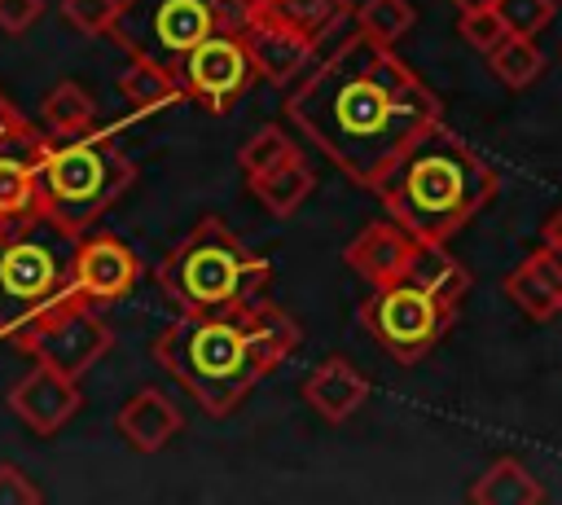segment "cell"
Wrapping results in <instances>:
<instances>
[{"label": "cell", "mask_w": 562, "mask_h": 505, "mask_svg": "<svg viewBox=\"0 0 562 505\" xmlns=\"http://www.w3.org/2000/svg\"><path fill=\"white\" fill-rule=\"evenodd\" d=\"M285 110L334 167L364 189H373L422 132L443 123L430 83L395 53V44H378L364 31L342 40L338 53L290 92Z\"/></svg>", "instance_id": "6da1fadb"}, {"label": "cell", "mask_w": 562, "mask_h": 505, "mask_svg": "<svg viewBox=\"0 0 562 505\" xmlns=\"http://www.w3.org/2000/svg\"><path fill=\"white\" fill-rule=\"evenodd\" d=\"M299 343V321L263 299L224 312H180L154 338V360L193 395L202 413L228 417Z\"/></svg>", "instance_id": "7a4b0ae2"}, {"label": "cell", "mask_w": 562, "mask_h": 505, "mask_svg": "<svg viewBox=\"0 0 562 505\" xmlns=\"http://www.w3.org/2000/svg\"><path fill=\"white\" fill-rule=\"evenodd\" d=\"M373 193L417 242H448L492 202L496 171L465 136L435 123L386 167Z\"/></svg>", "instance_id": "3957f363"}, {"label": "cell", "mask_w": 562, "mask_h": 505, "mask_svg": "<svg viewBox=\"0 0 562 505\" xmlns=\"http://www.w3.org/2000/svg\"><path fill=\"white\" fill-rule=\"evenodd\" d=\"M79 237L53 215H31L0 228V325L9 343L53 312L83 303L79 294Z\"/></svg>", "instance_id": "277c9868"}, {"label": "cell", "mask_w": 562, "mask_h": 505, "mask_svg": "<svg viewBox=\"0 0 562 505\" xmlns=\"http://www.w3.org/2000/svg\"><path fill=\"white\" fill-rule=\"evenodd\" d=\"M272 268L220 220L202 215L158 263V285L180 312H224L268 299Z\"/></svg>", "instance_id": "5b68a950"}, {"label": "cell", "mask_w": 562, "mask_h": 505, "mask_svg": "<svg viewBox=\"0 0 562 505\" xmlns=\"http://www.w3.org/2000/svg\"><path fill=\"white\" fill-rule=\"evenodd\" d=\"M44 180V206L53 220H61L75 233H88V224L127 193L136 180L132 158L110 141V132H79V136H48L40 158Z\"/></svg>", "instance_id": "8992f818"}, {"label": "cell", "mask_w": 562, "mask_h": 505, "mask_svg": "<svg viewBox=\"0 0 562 505\" xmlns=\"http://www.w3.org/2000/svg\"><path fill=\"white\" fill-rule=\"evenodd\" d=\"M259 0H123L114 44L127 57H149L180 70V61L215 31H246Z\"/></svg>", "instance_id": "52a82bcc"}, {"label": "cell", "mask_w": 562, "mask_h": 505, "mask_svg": "<svg viewBox=\"0 0 562 505\" xmlns=\"http://www.w3.org/2000/svg\"><path fill=\"white\" fill-rule=\"evenodd\" d=\"M452 316H457V307L448 299L430 294L426 285H417L413 277H400L391 285H369V299L360 303L364 329L400 364H417L430 347H439Z\"/></svg>", "instance_id": "ba28073f"}, {"label": "cell", "mask_w": 562, "mask_h": 505, "mask_svg": "<svg viewBox=\"0 0 562 505\" xmlns=\"http://www.w3.org/2000/svg\"><path fill=\"white\" fill-rule=\"evenodd\" d=\"M255 79H259V70L250 61L241 31H215L180 61L184 101H198L211 114H228Z\"/></svg>", "instance_id": "9c48e42d"}, {"label": "cell", "mask_w": 562, "mask_h": 505, "mask_svg": "<svg viewBox=\"0 0 562 505\" xmlns=\"http://www.w3.org/2000/svg\"><path fill=\"white\" fill-rule=\"evenodd\" d=\"M22 347L35 360H44V364L79 378L88 364H97L110 351V325L97 316L92 303H70V307L53 312L48 321H40L35 329H26L22 334Z\"/></svg>", "instance_id": "30bf717a"}, {"label": "cell", "mask_w": 562, "mask_h": 505, "mask_svg": "<svg viewBox=\"0 0 562 505\" xmlns=\"http://www.w3.org/2000/svg\"><path fill=\"white\" fill-rule=\"evenodd\" d=\"M44 145H48L44 127H26L0 141V228L31 215H48L44 180H40Z\"/></svg>", "instance_id": "8fae6325"}, {"label": "cell", "mask_w": 562, "mask_h": 505, "mask_svg": "<svg viewBox=\"0 0 562 505\" xmlns=\"http://www.w3.org/2000/svg\"><path fill=\"white\" fill-rule=\"evenodd\" d=\"M140 277L136 250L114 233H83L79 237V294L92 307L119 303L132 294Z\"/></svg>", "instance_id": "7c38bea8"}, {"label": "cell", "mask_w": 562, "mask_h": 505, "mask_svg": "<svg viewBox=\"0 0 562 505\" xmlns=\"http://www.w3.org/2000/svg\"><path fill=\"white\" fill-rule=\"evenodd\" d=\"M417 246H422V242H417L404 224H395V220H373V224H364V228L347 242L342 263H347L360 281H369V285H391V281L408 277V263H413Z\"/></svg>", "instance_id": "4fadbf2b"}, {"label": "cell", "mask_w": 562, "mask_h": 505, "mask_svg": "<svg viewBox=\"0 0 562 505\" xmlns=\"http://www.w3.org/2000/svg\"><path fill=\"white\" fill-rule=\"evenodd\" d=\"M9 408L35 435H53V430H61L75 417V408H79V382L70 373L35 360V369L9 391Z\"/></svg>", "instance_id": "5bb4252c"}, {"label": "cell", "mask_w": 562, "mask_h": 505, "mask_svg": "<svg viewBox=\"0 0 562 505\" xmlns=\"http://www.w3.org/2000/svg\"><path fill=\"white\" fill-rule=\"evenodd\" d=\"M241 40L250 48V61H255L259 79H268V83H290L303 70V61L316 53V40L312 35H303V31L285 26V22H272L263 13L250 18V26L241 31Z\"/></svg>", "instance_id": "9a60e30c"}, {"label": "cell", "mask_w": 562, "mask_h": 505, "mask_svg": "<svg viewBox=\"0 0 562 505\" xmlns=\"http://www.w3.org/2000/svg\"><path fill=\"white\" fill-rule=\"evenodd\" d=\"M180 426H184L180 408H176L158 386L136 391V395L123 400V408L114 413V430H119L123 444L136 448V452H158V448H167Z\"/></svg>", "instance_id": "2e32d148"}, {"label": "cell", "mask_w": 562, "mask_h": 505, "mask_svg": "<svg viewBox=\"0 0 562 505\" xmlns=\"http://www.w3.org/2000/svg\"><path fill=\"white\" fill-rule=\"evenodd\" d=\"M303 400H307L325 422H347V417L369 400V378H364L347 356H334V360H321V364L307 373Z\"/></svg>", "instance_id": "e0dca14e"}, {"label": "cell", "mask_w": 562, "mask_h": 505, "mask_svg": "<svg viewBox=\"0 0 562 505\" xmlns=\"http://www.w3.org/2000/svg\"><path fill=\"white\" fill-rule=\"evenodd\" d=\"M312 184H316V176H312V167L299 158V149L285 154L281 162H272V167L246 176V189L255 193V202H259L268 215H281V220L294 215V211L307 202Z\"/></svg>", "instance_id": "ac0fdd59"}, {"label": "cell", "mask_w": 562, "mask_h": 505, "mask_svg": "<svg viewBox=\"0 0 562 505\" xmlns=\"http://www.w3.org/2000/svg\"><path fill=\"white\" fill-rule=\"evenodd\" d=\"M119 97L132 101L140 114H149L184 101V83H180V70L171 66H158L149 57H127V66L119 70Z\"/></svg>", "instance_id": "d6986e66"}, {"label": "cell", "mask_w": 562, "mask_h": 505, "mask_svg": "<svg viewBox=\"0 0 562 505\" xmlns=\"http://www.w3.org/2000/svg\"><path fill=\"white\" fill-rule=\"evenodd\" d=\"M474 505H540L544 487L536 483V474L518 461V457H496L470 487Z\"/></svg>", "instance_id": "ffe728a7"}, {"label": "cell", "mask_w": 562, "mask_h": 505, "mask_svg": "<svg viewBox=\"0 0 562 505\" xmlns=\"http://www.w3.org/2000/svg\"><path fill=\"white\" fill-rule=\"evenodd\" d=\"M408 277H413L417 285H426L430 294L448 299L452 307H461V299H465L470 285H474L470 268H465L457 255H448V242H422L417 255H413V263H408Z\"/></svg>", "instance_id": "44dd1931"}, {"label": "cell", "mask_w": 562, "mask_h": 505, "mask_svg": "<svg viewBox=\"0 0 562 505\" xmlns=\"http://www.w3.org/2000/svg\"><path fill=\"white\" fill-rule=\"evenodd\" d=\"M97 119V101L79 79H57L40 101V123L48 136H79Z\"/></svg>", "instance_id": "7402d4cb"}, {"label": "cell", "mask_w": 562, "mask_h": 505, "mask_svg": "<svg viewBox=\"0 0 562 505\" xmlns=\"http://www.w3.org/2000/svg\"><path fill=\"white\" fill-rule=\"evenodd\" d=\"M255 13H263V18H272V22H285V26L312 35V40L321 44V40L351 13V0H259Z\"/></svg>", "instance_id": "603a6c76"}, {"label": "cell", "mask_w": 562, "mask_h": 505, "mask_svg": "<svg viewBox=\"0 0 562 505\" xmlns=\"http://www.w3.org/2000/svg\"><path fill=\"white\" fill-rule=\"evenodd\" d=\"M505 294H509L531 321H553V316H562V290L536 268L531 255L505 277Z\"/></svg>", "instance_id": "cb8c5ba5"}, {"label": "cell", "mask_w": 562, "mask_h": 505, "mask_svg": "<svg viewBox=\"0 0 562 505\" xmlns=\"http://www.w3.org/2000/svg\"><path fill=\"white\" fill-rule=\"evenodd\" d=\"M487 61H492V70H496V79L505 83V88H527V83H536L540 75H544V53H540V44H536V35H505L492 53H487Z\"/></svg>", "instance_id": "d4e9b609"}, {"label": "cell", "mask_w": 562, "mask_h": 505, "mask_svg": "<svg viewBox=\"0 0 562 505\" xmlns=\"http://www.w3.org/2000/svg\"><path fill=\"white\" fill-rule=\"evenodd\" d=\"M413 22H417V13L408 0H360L356 4V26L378 44L404 40L413 31Z\"/></svg>", "instance_id": "484cf974"}, {"label": "cell", "mask_w": 562, "mask_h": 505, "mask_svg": "<svg viewBox=\"0 0 562 505\" xmlns=\"http://www.w3.org/2000/svg\"><path fill=\"white\" fill-rule=\"evenodd\" d=\"M457 31H461V40H465L474 53H483V57L509 35V26H505V18L496 13L492 0H474V4H465L461 18H457Z\"/></svg>", "instance_id": "4316f807"}, {"label": "cell", "mask_w": 562, "mask_h": 505, "mask_svg": "<svg viewBox=\"0 0 562 505\" xmlns=\"http://www.w3.org/2000/svg\"><path fill=\"white\" fill-rule=\"evenodd\" d=\"M285 154H294V141H290L277 123H268L263 132H255V136L237 149V162H241V171H246V176H255V171H263V167L281 162Z\"/></svg>", "instance_id": "83f0119b"}, {"label": "cell", "mask_w": 562, "mask_h": 505, "mask_svg": "<svg viewBox=\"0 0 562 505\" xmlns=\"http://www.w3.org/2000/svg\"><path fill=\"white\" fill-rule=\"evenodd\" d=\"M123 13V0H61V18L83 35H110Z\"/></svg>", "instance_id": "f1b7e54d"}, {"label": "cell", "mask_w": 562, "mask_h": 505, "mask_svg": "<svg viewBox=\"0 0 562 505\" xmlns=\"http://www.w3.org/2000/svg\"><path fill=\"white\" fill-rule=\"evenodd\" d=\"M514 35H536L553 22V0H492Z\"/></svg>", "instance_id": "f546056e"}, {"label": "cell", "mask_w": 562, "mask_h": 505, "mask_svg": "<svg viewBox=\"0 0 562 505\" xmlns=\"http://www.w3.org/2000/svg\"><path fill=\"white\" fill-rule=\"evenodd\" d=\"M40 487L18 465H0V505H35Z\"/></svg>", "instance_id": "4dcf8cb0"}, {"label": "cell", "mask_w": 562, "mask_h": 505, "mask_svg": "<svg viewBox=\"0 0 562 505\" xmlns=\"http://www.w3.org/2000/svg\"><path fill=\"white\" fill-rule=\"evenodd\" d=\"M40 13H44V0H0V31L22 35V31L35 26Z\"/></svg>", "instance_id": "1f68e13d"}, {"label": "cell", "mask_w": 562, "mask_h": 505, "mask_svg": "<svg viewBox=\"0 0 562 505\" xmlns=\"http://www.w3.org/2000/svg\"><path fill=\"white\" fill-rule=\"evenodd\" d=\"M531 259H536V268L562 290V242H553V237H544L540 242V250H531Z\"/></svg>", "instance_id": "d6a6232c"}, {"label": "cell", "mask_w": 562, "mask_h": 505, "mask_svg": "<svg viewBox=\"0 0 562 505\" xmlns=\"http://www.w3.org/2000/svg\"><path fill=\"white\" fill-rule=\"evenodd\" d=\"M544 237H553V242H562V206L549 215V224H544Z\"/></svg>", "instance_id": "836d02e7"}, {"label": "cell", "mask_w": 562, "mask_h": 505, "mask_svg": "<svg viewBox=\"0 0 562 505\" xmlns=\"http://www.w3.org/2000/svg\"><path fill=\"white\" fill-rule=\"evenodd\" d=\"M452 4H457V9H465V4H474V0H452Z\"/></svg>", "instance_id": "e575fe53"}]
</instances>
